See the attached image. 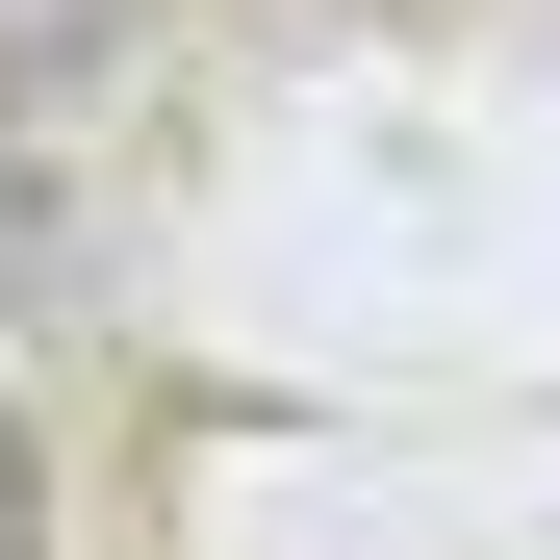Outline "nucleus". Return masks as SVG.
Segmentation results:
<instances>
[{"label":"nucleus","instance_id":"f257e3e1","mask_svg":"<svg viewBox=\"0 0 560 560\" xmlns=\"http://www.w3.org/2000/svg\"><path fill=\"white\" fill-rule=\"evenodd\" d=\"M103 51H128V0H0V103H77Z\"/></svg>","mask_w":560,"mask_h":560}]
</instances>
